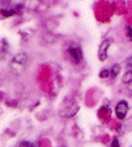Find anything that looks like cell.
Here are the masks:
<instances>
[{
    "instance_id": "cell-1",
    "label": "cell",
    "mask_w": 132,
    "mask_h": 147,
    "mask_svg": "<svg viewBox=\"0 0 132 147\" xmlns=\"http://www.w3.org/2000/svg\"><path fill=\"white\" fill-rule=\"evenodd\" d=\"M27 64H28V55L24 53V52H21V53H17V55H15L13 57H12L11 68H12V70H13L16 74H20V73L23 72V69L27 66Z\"/></svg>"
},
{
    "instance_id": "cell-2",
    "label": "cell",
    "mask_w": 132,
    "mask_h": 147,
    "mask_svg": "<svg viewBox=\"0 0 132 147\" xmlns=\"http://www.w3.org/2000/svg\"><path fill=\"white\" fill-rule=\"evenodd\" d=\"M66 53H68V57L70 58V61L73 64H75V65L82 61V51L78 47H70L66 51Z\"/></svg>"
},
{
    "instance_id": "cell-3",
    "label": "cell",
    "mask_w": 132,
    "mask_h": 147,
    "mask_svg": "<svg viewBox=\"0 0 132 147\" xmlns=\"http://www.w3.org/2000/svg\"><path fill=\"white\" fill-rule=\"evenodd\" d=\"M111 47V40L107 38V40H103L99 45V51H98V58L101 61H106L107 57H109V49Z\"/></svg>"
},
{
    "instance_id": "cell-4",
    "label": "cell",
    "mask_w": 132,
    "mask_h": 147,
    "mask_svg": "<svg viewBox=\"0 0 132 147\" xmlns=\"http://www.w3.org/2000/svg\"><path fill=\"white\" fill-rule=\"evenodd\" d=\"M128 110H129V106L127 103V101H119L115 107V114L119 119H124L127 113H128Z\"/></svg>"
},
{
    "instance_id": "cell-5",
    "label": "cell",
    "mask_w": 132,
    "mask_h": 147,
    "mask_svg": "<svg viewBox=\"0 0 132 147\" xmlns=\"http://www.w3.org/2000/svg\"><path fill=\"white\" fill-rule=\"evenodd\" d=\"M78 110H79V105L74 103L73 106H69L65 111H61V115L65 117V118H71V117H74L78 113Z\"/></svg>"
},
{
    "instance_id": "cell-6",
    "label": "cell",
    "mask_w": 132,
    "mask_h": 147,
    "mask_svg": "<svg viewBox=\"0 0 132 147\" xmlns=\"http://www.w3.org/2000/svg\"><path fill=\"white\" fill-rule=\"evenodd\" d=\"M122 81H123V84H127V85L132 84V69H128V70L123 74Z\"/></svg>"
},
{
    "instance_id": "cell-7",
    "label": "cell",
    "mask_w": 132,
    "mask_h": 147,
    "mask_svg": "<svg viewBox=\"0 0 132 147\" xmlns=\"http://www.w3.org/2000/svg\"><path fill=\"white\" fill-rule=\"evenodd\" d=\"M110 70H111V76H110V77H111V78H115V77H118L119 73H120V65H119V64H115Z\"/></svg>"
},
{
    "instance_id": "cell-8",
    "label": "cell",
    "mask_w": 132,
    "mask_h": 147,
    "mask_svg": "<svg viewBox=\"0 0 132 147\" xmlns=\"http://www.w3.org/2000/svg\"><path fill=\"white\" fill-rule=\"evenodd\" d=\"M109 76H111V70H109V69H103V70H101V73H99V77H101V78H107Z\"/></svg>"
},
{
    "instance_id": "cell-9",
    "label": "cell",
    "mask_w": 132,
    "mask_h": 147,
    "mask_svg": "<svg viewBox=\"0 0 132 147\" xmlns=\"http://www.w3.org/2000/svg\"><path fill=\"white\" fill-rule=\"evenodd\" d=\"M7 48H8L7 40L4 38V40H1V53H5V51H7Z\"/></svg>"
},
{
    "instance_id": "cell-10",
    "label": "cell",
    "mask_w": 132,
    "mask_h": 147,
    "mask_svg": "<svg viewBox=\"0 0 132 147\" xmlns=\"http://www.w3.org/2000/svg\"><path fill=\"white\" fill-rule=\"evenodd\" d=\"M19 147H34V146L31 143V142H27V140H24V142H20Z\"/></svg>"
},
{
    "instance_id": "cell-11",
    "label": "cell",
    "mask_w": 132,
    "mask_h": 147,
    "mask_svg": "<svg viewBox=\"0 0 132 147\" xmlns=\"http://www.w3.org/2000/svg\"><path fill=\"white\" fill-rule=\"evenodd\" d=\"M111 147H120V142H119V138H114V139H112Z\"/></svg>"
},
{
    "instance_id": "cell-12",
    "label": "cell",
    "mask_w": 132,
    "mask_h": 147,
    "mask_svg": "<svg viewBox=\"0 0 132 147\" xmlns=\"http://www.w3.org/2000/svg\"><path fill=\"white\" fill-rule=\"evenodd\" d=\"M125 66H127V69H132V57H129L125 61Z\"/></svg>"
},
{
    "instance_id": "cell-13",
    "label": "cell",
    "mask_w": 132,
    "mask_h": 147,
    "mask_svg": "<svg viewBox=\"0 0 132 147\" xmlns=\"http://www.w3.org/2000/svg\"><path fill=\"white\" fill-rule=\"evenodd\" d=\"M127 31H128V32H127V33H128V37L132 40V27H128V28H127Z\"/></svg>"
},
{
    "instance_id": "cell-14",
    "label": "cell",
    "mask_w": 132,
    "mask_h": 147,
    "mask_svg": "<svg viewBox=\"0 0 132 147\" xmlns=\"http://www.w3.org/2000/svg\"><path fill=\"white\" fill-rule=\"evenodd\" d=\"M131 94H132V92H131Z\"/></svg>"
}]
</instances>
